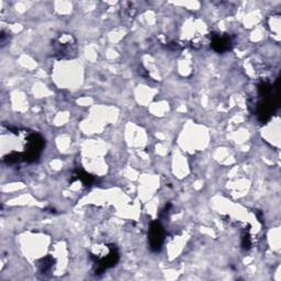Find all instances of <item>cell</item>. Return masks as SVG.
<instances>
[{
	"mask_svg": "<svg viewBox=\"0 0 281 281\" xmlns=\"http://www.w3.org/2000/svg\"><path fill=\"white\" fill-rule=\"evenodd\" d=\"M150 245L153 251H161L164 243V228L159 222H153L150 227Z\"/></svg>",
	"mask_w": 281,
	"mask_h": 281,
	"instance_id": "cell-1",
	"label": "cell"
},
{
	"mask_svg": "<svg viewBox=\"0 0 281 281\" xmlns=\"http://www.w3.org/2000/svg\"><path fill=\"white\" fill-rule=\"evenodd\" d=\"M213 50L219 53L226 52L231 50L233 42L232 39L227 34H215L212 36V42H211Z\"/></svg>",
	"mask_w": 281,
	"mask_h": 281,
	"instance_id": "cell-2",
	"label": "cell"
},
{
	"mask_svg": "<svg viewBox=\"0 0 281 281\" xmlns=\"http://www.w3.org/2000/svg\"><path fill=\"white\" fill-rule=\"evenodd\" d=\"M75 177H76V179L80 180L82 183L85 184V186H90V184L93 182V178L90 175H88V174H86V172H82L80 170L76 172Z\"/></svg>",
	"mask_w": 281,
	"mask_h": 281,
	"instance_id": "cell-3",
	"label": "cell"
}]
</instances>
